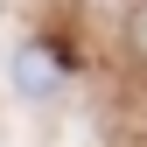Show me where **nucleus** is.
Here are the masks:
<instances>
[{"instance_id": "obj_1", "label": "nucleus", "mask_w": 147, "mask_h": 147, "mask_svg": "<svg viewBox=\"0 0 147 147\" xmlns=\"http://www.w3.org/2000/svg\"><path fill=\"white\" fill-rule=\"evenodd\" d=\"M14 77H21V91H28V98H49V91H56V84L70 77V63L56 56V49H42V42H28L21 56H14Z\"/></svg>"}, {"instance_id": "obj_2", "label": "nucleus", "mask_w": 147, "mask_h": 147, "mask_svg": "<svg viewBox=\"0 0 147 147\" xmlns=\"http://www.w3.org/2000/svg\"><path fill=\"white\" fill-rule=\"evenodd\" d=\"M133 49L147 56V7H133Z\"/></svg>"}]
</instances>
